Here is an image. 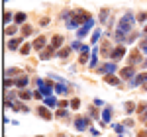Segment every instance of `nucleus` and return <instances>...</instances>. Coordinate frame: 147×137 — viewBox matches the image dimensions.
I'll return each mask as SVG.
<instances>
[{
  "mask_svg": "<svg viewBox=\"0 0 147 137\" xmlns=\"http://www.w3.org/2000/svg\"><path fill=\"white\" fill-rule=\"evenodd\" d=\"M90 16L86 14V12H82V10H77L75 14H73V18L69 20V24H67V28H71V30H75L77 26H82V22H86Z\"/></svg>",
  "mask_w": 147,
  "mask_h": 137,
  "instance_id": "obj_1",
  "label": "nucleus"
},
{
  "mask_svg": "<svg viewBox=\"0 0 147 137\" xmlns=\"http://www.w3.org/2000/svg\"><path fill=\"white\" fill-rule=\"evenodd\" d=\"M131 28H134V16H131V14H124V18L120 20L118 30L124 32V34H127V32H131Z\"/></svg>",
  "mask_w": 147,
  "mask_h": 137,
  "instance_id": "obj_2",
  "label": "nucleus"
},
{
  "mask_svg": "<svg viewBox=\"0 0 147 137\" xmlns=\"http://www.w3.org/2000/svg\"><path fill=\"white\" fill-rule=\"evenodd\" d=\"M92 24H94V20H92V18H88L86 22L82 24V28H80V30H79V37H84V35L88 34V30H90V28H92Z\"/></svg>",
  "mask_w": 147,
  "mask_h": 137,
  "instance_id": "obj_3",
  "label": "nucleus"
},
{
  "mask_svg": "<svg viewBox=\"0 0 147 137\" xmlns=\"http://www.w3.org/2000/svg\"><path fill=\"white\" fill-rule=\"evenodd\" d=\"M35 82H37V86H39V92H41V94H51V88H53L51 84H47V82H43L41 79H37Z\"/></svg>",
  "mask_w": 147,
  "mask_h": 137,
  "instance_id": "obj_4",
  "label": "nucleus"
},
{
  "mask_svg": "<svg viewBox=\"0 0 147 137\" xmlns=\"http://www.w3.org/2000/svg\"><path fill=\"white\" fill-rule=\"evenodd\" d=\"M124 55H125V47H122V45H120V47H116V49L112 51V59H114V61L122 59Z\"/></svg>",
  "mask_w": 147,
  "mask_h": 137,
  "instance_id": "obj_5",
  "label": "nucleus"
},
{
  "mask_svg": "<svg viewBox=\"0 0 147 137\" xmlns=\"http://www.w3.org/2000/svg\"><path fill=\"white\" fill-rule=\"evenodd\" d=\"M141 82H147V73H141V75H137L136 79L131 80V86H137V84H141Z\"/></svg>",
  "mask_w": 147,
  "mask_h": 137,
  "instance_id": "obj_6",
  "label": "nucleus"
},
{
  "mask_svg": "<svg viewBox=\"0 0 147 137\" xmlns=\"http://www.w3.org/2000/svg\"><path fill=\"white\" fill-rule=\"evenodd\" d=\"M86 126H88V122H86L84 118H77V122H75V127H77L79 131H82V129H86Z\"/></svg>",
  "mask_w": 147,
  "mask_h": 137,
  "instance_id": "obj_7",
  "label": "nucleus"
},
{
  "mask_svg": "<svg viewBox=\"0 0 147 137\" xmlns=\"http://www.w3.org/2000/svg\"><path fill=\"white\" fill-rule=\"evenodd\" d=\"M134 73H136V71H134V67H125V68H122V79H131V77H134Z\"/></svg>",
  "mask_w": 147,
  "mask_h": 137,
  "instance_id": "obj_8",
  "label": "nucleus"
},
{
  "mask_svg": "<svg viewBox=\"0 0 147 137\" xmlns=\"http://www.w3.org/2000/svg\"><path fill=\"white\" fill-rule=\"evenodd\" d=\"M102 73H106V75H110V73H116V65L114 63H108V65H104V67H100Z\"/></svg>",
  "mask_w": 147,
  "mask_h": 137,
  "instance_id": "obj_9",
  "label": "nucleus"
},
{
  "mask_svg": "<svg viewBox=\"0 0 147 137\" xmlns=\"http://www.w3.org/2000/svg\"><path fill=\"white\" fill-rule=\"evenodd\" d=\"M34 47L37 49V51H39V49H43V47H45V37H37V39L34 41Z\"/></svg>",
  "mask_w": 147,
  "mask_h": 137,
  "instance_id": "obj_10",
  "label": "nucleus"
},
{
  "mask_svg": "<svg viewBox=\"0 0 147 137\" xmlns=\"http://www.w3.org/2000/svg\"><path fill=\"white\" fill-rule=\"evenodd\" d=\"M20 43H22V37H20V39H18V37H14V39H10V43H8V49H12V51H14V49H18V45H20Z\"/></svg>",
  "mask_w": 147,
  "mask_h": 137,
  "instance_id": "obj_11",
  "label": "nucleus"
},
{
  "mask_svg": "<svg viewBox=\"0 0 147 137\" xmlns=\"http://www.w3.org/2000/svg\"><path fill=\"white\" fill-rule=\"evenodd\" d=\"M51 55H53V47H47V49H43V51H41V59H43V61L51 59Z\"/></svg>",
  "mask_w": 147,
  "mask_h": 137,
  "instance_id": "obj_12",
  "label": "nucleus"
},
{
  "mask_svg": "<svg viewBox=\"0 0 147 137\" xmlns=\"http://www.w3.org/2000/svg\"><path fill=\"white\" fill-rule=\"evenodd\" d=\"M61 43H63V37H61V35H55V37L51 39V47H53V49L61 47Z\"/></svg>",
  "mask_w": 147,
  "mask_h": 137,
  "instance_id": "obj_13",
  "label": "nucleus"
},
{
  "mask_svg": "<svg viewBox=\"0 0 147 137\" xmlns=\"http://www.w3.org/2000/svg\"><path fill=\"white\" fill-rule=\"evenodd\" d=\"M37 114L41 116V118H45V120H51V112H49L47 108H39V110H37Z\"/></svg>",
  "mask_w": 147,
  "mask_h": 137,
  "instance_id": "obj_14",
  "label": "nucleus"
},
{
  "mask_svg": "<svg viewBox=\"0 0 147 137\" xmlns=\"http://www.w3.org/2000/svg\"><path fill=\"white\" fill-rule=\"evenodd\" d=\"M71 55V47H63L59 53H57V57H61V59H65V57H69Z\"/></svg>",
  "mask_w": 147,
  "mask_h": 137,
  "instance_id": "obj_15",
  "label": "nucleus"
},
{
  "mask_svg": "<svg viewBox=\"0 0 147 137\" xmlns=\"http://www.w3.org/2000/svg\"><path fill=\"white\" fill-rule=\"evenodd\" d=\"M57 104H59V102H57L53 96H47V98H45V106H49V108H55Z\"/></svg>",
  "mask_w": 147,
  "mask_h": 137,
  "instance_id": "obj_16",
  "label": "nucleus"
},
{
  "mask_svg": "<svg viewBox=\"0 0 147 137\" xmlns=\"http://www.w3.org/2000/svg\"><path fill=\"white\" fill-rule=\"evenodd\" d=\"M14 20H16V24H22V22H26V14H24V12H18V14L14 16Z\"/></svg>",
  "mask_w": 147,
  "mask_h": 137,
  "instance_id": "obj_17",
  "label": "nucleus"
},
{
  "mask_svg": "<svg viewBox=\"0 0 147 137\" xmlns=\"http://www.w3.org/2000/svg\"><path fill=\"white\" fill-rule=\"evenodd\" d=\"M55 90L59 92V94H63V92H67L69 88H67V84H65V82H59V84L55 86Z\"/></svg>",
  "mask_w": 147,
  "mask_h": 137,
  "instance_id": "obj_18",
  "label": "nucleus"
},
{
  "mask_svg": "<svg viewBox=\"0 0 147 137\" xmlns=\"http://www.w3.org/2000/svg\"><path fill=\"white\" fill-rule=\"evenodd\" d=\"M16 32H18V26H8V28L4 30V34H6V35H14Z\"/></svg>",
  "mask_w": 147,
  "mask_h": 137,
  "instance_id": "obj_19",
  "label": "nucleus"
},
{
  "mask_svg": "<svg viewBox=\"0 0 147 137\" xmlns=\"http://www.w3.org/2000/svg\"><path fill=\"white\" fill-rule=\"evenodd\" d=\"M14 84H16V86H18V88H20V86H26V84H28V79H26V77H22V79H18V80H14Z\"/></svg>",
  "mask_w": 147,
  "mask_h": 137,
  "instance_id": "obj_20",
  "label": "nucleus"
},
{
  "mask_svg": "<svg viewBox=\"0 0 147 137\" xmlns=\"http://www.w3.org/2000/svg\"><path fill=\"white\" fill-rule=\"evenodd\" d=\"M110 116H112V108H106L104 114H102V120H104V122H110Z\"/></svg>",
  "mask_w": 147,
  "mask_h": 137,
  "instance_id": "obj_21",
  "label": "nucleus"
},
{
  "mask_svg": "<svg viewBox=\"0 0 147 137\" xmlns=\"http://www.w3.org/2000/svg\"><path fill=\"white\" fill-rule=\"evenodd\" d=\"M106 82H108V84H114V86H116V84H120V80L116 79V77H112V75H108V77H106Z\"/></svg>",
  "mask_w": 147,
  "mask_h": 137,
  "instance_id": "obj_22",
  "label": "nucleus"
},
{
  "mask_svg": "<svg viewBox=\"0 0 147 137\" xmlns=\"http://www.w3.org/2000/svg\"><path fill=\"white\" fill-rule=\"evenodd\" d=\"M30 49H32V47H30V43H26V45H22L20 53H22V55H28V53H30Z\"/></svg>",
  "mask_w": 147,
  "mask_h": 137,
  "instance_id": "obj_23",
  "label": "nucleus"
},
{
  "mask_svg": "<svg viewBox=\"0 0 147 137\" xmlns=\"http://www.w3.org/2000/svg\"><path fill=\"white\" fill-rule=\"evenodd\" d=\"M98 39H100V30H96L92 34V43H98Z\"/></svg>",
  "mask_w": 147,
  "mask_h": 137,
  "instance_id": "obj_24",
  "label": "nucleus"
},
{
  "mask_svg": "<svg viewBox=\"0 0 147 137\" xmlns=\"http://www.w3.org/2000/svg\"><path fill=\"white\" fill-rule=\"evenodd\" d=\"M79 106H80V100H79V98H73V100H71V108H75V110H77Z\"/></svg>",
  "mask_w": 147,
  "mask_h": 137,
  "instance_id": "obj_25",
  "label": "nucleus"
},
{
  "mask_svg": "<svg viewBox=\"0 0 147 137\" xmlns=\"http://www.w3.org/2000/svg\"><path fill=\"white\" fill-rule=\"evenodd\" d=\"M18 73H22V71H18V68H8V71H6V77H12V75H18Z\"/></svg>",
  "mask_w": 147,
  "mask_h": 137,
  "instance_id": "obj_26",
  "label": "nucleus"
},
{
  "mask_svg": "<svg viewBox=\"0 0 147 137\" xmlns=\"http://www.w3.org/2000/svg\"><path fill=\"white\" fill-rule=\"evenodd\" d=\"M22 34L24 35H30V34H32V26H24V28H22Z\"/></svg>",
  "mask_w": 147,
  "mask_h": 137,
  "instance_id": "obj_27",
  "label": "nucleus"
},
{
  "mask_svg": "<svg viewBox=\"0 0 147 137\" xmlns=\"http://www.w3.org/2000/svg\"><path fill=\"white\" fill-rule=\"evenodd\" d=\"M20 98H24V100H28V98H32V94H30L28 90H22V92H20Z\"/></svg>",
  "mask_w": 147,
  "mask_h": 137,
  "instance_id": "obj_28",
  "label": "nucleus"
},
{
  "mask_svg": "<svg viewBox=\"0 0 147 137\" xmlns=\"http://www.w3.org/2000/svg\"><path fill=\"white\" fill-rule=\"evenodd\" d=\"M137 61H139V53H137V51H134V53H131V65H134V63H137Z\"/></svg>",
  "mask_w": 147,
  "mask_h": 137,
  "instance_id": "obj_29",
  "label": "nucleus"
},
{
  "mask_svg": "<svg viewBox=\"0 0 147 137\" xmlns=\"http://www.w3.org/2000/svg\"><path fill=\"white\" fill-rule=\"evenodd\" d=\"M147 20V12H141L139 16H137V22H145Z\"/></svg>",
  "mask_w": 147,
  "mask_h": 137,
  "instance_id": "obj_30",
  "label": "nucleus"
},
{
  "mask_svg": "<svg viewBox=\"0 0 147 137\" xmlns=\"http://www.w3.org/2000/svg\"><path fill=\"white\" fill-rule=\"evenodd\" d=\"M57 118H67V110H65V108H61V110L57 112Z\"/></svg>",
  "mask_w": 147,
  "mask_h": 137,
  "instance_id": "obj_31",
  "label": "nucleus"
},
{
  "mask_svg": "<svg viewBox=\"0 0 147 137\" xmlns=\"http://www.w3.org/2000/svg\"><path fill=\"white\" fill-rule=\"evenodd\" d=\"M106 18H108V10H102V14H100V22H106Z\"/></svg>",
  "mask_w": 147,
  "mask_h": 137,
  "instance_id": "obj_32",
  "label": "nucleus"
},
{
  "mask_svg": "<svg viewBox=\"0 0 147 137\" xmlns=\"http://www.w3.org/2000/svg\"><path fill=\"white\" fill-rule=\"evenodd\" d=\"M125 110H127V112H134V110H136V106H134V102H127V106H125Z\"/></svg>",
  "mask_w": 147,
  "mask_h": 137,
  "instance_id": "obj_33",
  "label": "nucleus"
},
{
  "mask_svg": "<svg viewBox=\"0 0 147 137\" xmlns=\"http://www.w3.org/2000/svg\"><path fill=\"white\" fill-rule=\"evenodd\" d=\"M10 20H12V14H10V12H6V14H4V24H8Z\"/></svg>",
  "mask_w": 147,
  "mask_h": 137,
  "instance_id": "obj_34",
  "label": "nucleus"
},
{
  "mask_svg": "<svg viewBox=\"0 0 147 137\" xmlns=\"http://www.w3.org/2000/svg\"><path fill=\"white\" fill-rule=\"evenodd\" d=\"M141 120H143V122H145V120H147V108H145V112L141 114Z\"/></svg>",
  "mask_w": 147,
  "mask_h": 137,
  "instance_id": "obj_35",
  "label": "nucleus"
},
{
  "mask_svg": "<svg viewBox=\"0 0 147 137\" xmlns=\"http://www.w3.org/2000/svg\"><path fill=\"white\" fill-rule=\"evenodd\" d=\"M137 137H147V133H145V131H141V133H137Z\"/></svg>",
  "mask_w": 147,
  "mask_h": 137,
  "instance_id": "obj_36",
  "label": "nucleus"
},
{
  "mask_svg": "<svg viewBox=\"0 0 147 137\" xmlns=\"http://www.w3.org/2000/svg\"><path fill=\"white\" fill-rule=\"evenodd\" d=\"M143 34H147V26H145V30H143Z\"/></svg>",
  "mask_w": 147,
  "mask_h": 137,
  "instance_id": "obj_37",
  "label": "nucleus"
},
{
  "mask_svg": "<svg viewBox=\"0 0 147 137\" xmlns=\"http://www.w3.org/2000/svg\"><path fill=\"white\" fill-rule=\"evenodd\" d=\"M145 126H147V124H145Z\"/></svg>",
  "mask_w": 147,
  "mask_h": 137,
  "instance_id": "obj_38",
  "label": "nucleus"
}]
</instances>
